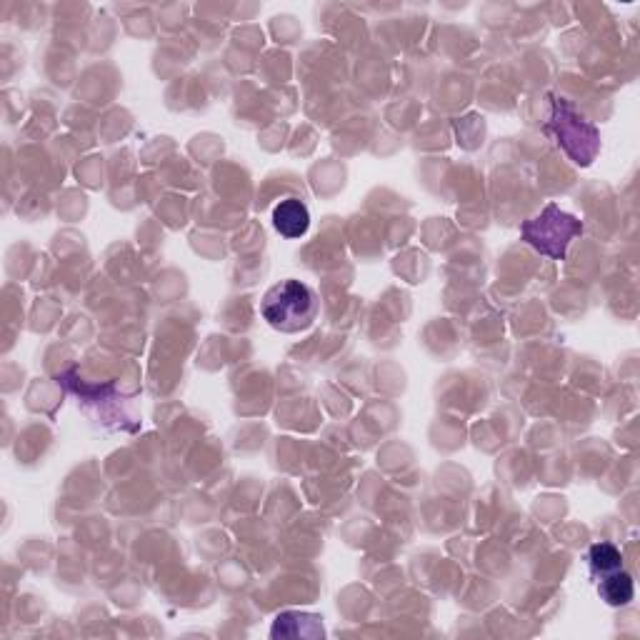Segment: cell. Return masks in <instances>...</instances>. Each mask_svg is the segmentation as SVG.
<instances>
[{
    "instance_id": "obj_3",
    "label": "cell",
    "mask_w": 640,
    "mask_h": 640,
    "mask_svg": "<svg viewBox=\"0 0 640 640\" xmlns=\"http://www.w3.org/2000/svg\"><path fill=\"white\" fill-rule=\"evenodd\" d=\"M560 115H555L553 118V125H555V133H558L560 143H563V148L568 150L573 148V143H580V153H583L585 163H590V155L585 153L583 145L588 143V148L598 150V133H595V128L590 123H585L583 118H578V115H573V110L568 108L565 103H560Z\"/></svg>"
},
{
    "instance_id": "obj_4",
    "label": "cell",
    "mask_w": 640,
    "mask_h": 640,
    "mask_svg": "<svg viewBox=\"0 0 640 640\" xmlns=\"http://www.w3.org/2000/svg\"><path fill=\"white\" fill-rule=\"evenodd\" d=\"M273 225L280 235H285V238H300V235L308 233L310 228L308 208H305V203H300V200L295 198L283 200V203L275 205Z\"/></svg>"
},
{
    "instance_id": "obj_6",
    "label": "cell",
    "mask_w": 640,
    "mask_h": 640,
    "mask_svg": "<svg viewBox=\"0 0 640 640\" xmlns=\"http://www.w3.org/2000/svg\"><path fill=\"white\" fill-rule=\"evenodd\" d=\"M590 565H593L595 573L600 575H608L620 570L623 565V558H620V550L610 543H595L590 548Z\"/></svg>"
},
{
    "instance_id": "obj_5",
    "label": "cell",
    "mask_w": 640,
    "mask_h": 640,
    "mask_svg": "<svg viewBox=\"0 0 640 640\" xmlns=\"http://www.w3.org/2000/svg\"><path fill=\"white\" fill-rule=\"evenodd\" d=\"M600 595L608 605H628L633 600L635 588H633V578L623 570H615V573H608L603 580H600Z\"/></svg>"
},
{
    "instance_id": "obj_2",
    "label": "cell",
    "mask_w": 640,
    "mask_h": 640,
    "mask_svg": "<svg viewBox=\"0 0 640 640\" xmlns=\"http://www.w3.org/2000/svg\"><path fill=\"white\" fill-rule=\"evenodd\" d=\"M580 230H583L580 220L563 213L555 205H548L538 218L523 225V238L530 245H535L540 253L550 255V258H563L570 238H575Z\"/></svg>"
},
{
    "instance_id": "obj_1",
    "label": "cell",
    "mask_w": 640,
    "mask_h": 640,
    "mask_svg": "<svg viewBox=\"0 0 640 640\" xmlns=\"http://www.w3.org/2000/svg\"><path fill=\"white\" fill-rule=\"evenodd\" d=\"M260 310H263V318L275 330L298 333V330H305L315 320L318 300H315L313 290L300 283V280H283V283L273 285L265 293Z\"/></svg>"
}]
</instances>
